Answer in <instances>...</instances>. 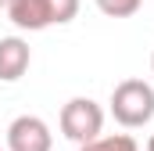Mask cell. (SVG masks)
I'll return each mask as SVG.
<instances>
[{
    "mask_svg": "<svg viewBox=\"0 0 154 151\" xmlns=\"http://www.w3.org/2000/svg\"><path fill=\"white\" fill-rule=\"evenodd\" d=\"M79 151H140V144L129 133H111V137H93V140L79 144Z\"/></svg>",
    "mask_w": 154,
    "mask_h": 151,
    "instance_id": "6",
    "label": "cell"
},
{
    "mask_svg": "<svg viewBox=\"0 0 154 151\" xmlns=\"http://www.w3.org/2000/svg\"><path fill=\"white\" fill-rule=\"evenodd\" d=\"M97 7H100V14H108V18H129V14H136L140 7H143V0H93Z\"/></svg>",
    "mask_w": 154,
    "mask_h": 151,
    "instance_id": "7",
    "label": "cell"
},
{
    "mask_svg": "<svg viewBox=\"0 0 154 151\" xmlns=\"http://www.w3.org/2000/svg\"><path fill=\"white\" fill-rule=\"evenodd\" d=\"M147 151H154V137H151V140H147Z\"/></svg>",
    "mask_w": 154,
    "mask_h": 151,
    "instance_id": "9",
    "label": "cell"
},
{
    "mask_svg": "<svg viewBox=\"0 0 154 151\" xmlns=\"http://www.w3.org/2000/svg\"><path fill=\"white\" fill-rule=\"evenodd\" d=\"M151 72H154V54H151Z\"/></svg>",
    "mask_w": 154,
    "mask_h": 151,
    "instance_id": "10",
    "label": "cell"
},
{
    "mask_svg": "<svg viewBox=\"0 0 154 151\" xmlns=\"http://www.w3.org/2000/svg\"><path fill=\"white\" fill-rule=\"evenodd\" d=\"M47 7H50V22L54 25H68L79 14V0H47Z\"/></svg>",
    "mask_w": 154,
    "mask_h": 151,
    "instance_id": "8",
    "label": "cell"
},
{
    "mask_svg": "<svg viewBox=\"0 0 154 151\" xmlns=\"http://www.w3.org/2000/svg\"><path fill=\"white\" fill-rule=\"evenodd\" d=\"M4 11H7V18H11L18 29H29V33H39V29L54 25L47 0H7Z\"/></svg>",
    "mask_w": 154,
    "mask_h": 151,
    "instance_id": "5",
    "label": "cell"
},
{
    "mask_svg": "<svg viewBox=\"0 0 154 151\" xmlns=\"http://www.w3.org/2000/svg\"><path fill=\"white\" fill-rule=\"evenodd\" d=\"M7 151H54V133L39 115H18L7 126Z\"/></svg>",
    "mask_w": 154,
    "mask_h": 151,
    "instance_id": "3",
    "label": "cell"
},
{
    "mask_svg": "<svg viewBox=\"0 0 154 151\" xmlns=\"http://www.w3.org/2000/svg\"><path fill=\"white\" fill-rule=\"evenodd\" d=\"M0 7H7V0H0Z\"/></svg>",
    "mask_w": 154,
    "mask_h": 151,
    "instance_id": "11",
    "label": "cell"
},
{
    "mask_svg": "<svg viewBox=\"0 0 154 151\" xmlns=\"http://www.w3.org/2000/svg\"><path fill=\"white\" fill-rule=\"evenodd\" d=\"M57 122H61V133L68 140L86 144V140L100 137V130H104V108L93 97H72V101H65Z\"/></svg>",
    "mask_w": 154,
    "mask_h": 151,
    "instance_id": "2",
    "label": "cell"
},
{
    "mask_svg": "<svg viewBox=\"0 0 154 151\" xmlns=\"http://www.w3.org/2000/svg\"><path fill=\"white\" fill-rule=\"evenodd\" d=\"M111 115L125 130L147 126L154 119V86L147 79H122L111 90Z\"/></svg>",
    "mask_w": 154,
    "mask_h": 151,
    "instance_id": "1",
    "label": "cell"
},
{
    "mask_svg": "<svg viewBox=\"0 0 154 151\" xmlns=\"http://www.w3.org/2000/svg\"><path fill=\"white\" fill-rule=\"evenodd\" d=\"M29 61H32V50L22 36H4L0 40V79L4 83H14L29 72Z\"/></svg>",
    "mask_w": 154,
    "mask_h": 151,
    "instance_id": "4",
    "label": "cell"
}]
</instances>
